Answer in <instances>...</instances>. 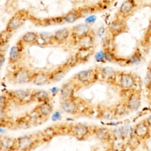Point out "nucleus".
Instances as JSON below:
<instances>
[{"mask_svg":"<svg viewBox=\"0 0 151 151\" xmlns=\"http://www.w3.org/2000/svg\"><path fill=\"white\" fill-rule=\"evenodd\" d=\"M60 108L64 112L72 115L81 113L90 114L92 110L84 100L76 96L61 100Z\"/></svg>","mask_w":151,"mask_h":151,"instance_id":"1","label":"nucleus"},{"mask_svg":"<svg viewBox=\"0 0 151 151\" xmlns=\"http://www.w3.org/2000/svg\"><path fill=\"white\" fill-rule=\"evenodd\" d=\"M122 97V101L125 104L129 111L137 110L142 103V90L140 88H134L126 91H120Z\"/></svg>","mask_w":151,"mask_h":151,"instance_id":"2","label":"nucleus"},{"mask_svg":"<svg viewBox=\"0 0 151 151\" xmlns=\"http://www.w3.org/2000/svg\"><path fill=\"white\" fill-rule=\"evenodd\" d=\"M100 67H96L77 73L73 79L82 88L92 85L99 80Z\"/></svg>","mask_w":151,"mask_h":151,"instance_id":"3","label":"nucleus"},{"mask_svg":"<svg viewBox=\"0 0 151 151\" xmlns=\"http://www.w3.org/2000/svg\"><path fill=\"white\" fill-rule=\"evenodd\" d=\"M35 71L24 66H16L9 71L6 77L9 81L14 84H25L31 83Z\"/></svg>","mask_w":151,"mask_h":151,"instance_id":"4","label":"nucleus"},{"mask_svg":"<svg viewBox=\"0 0 151 151\" xmlns=\"http://www.w3.org/2000/svg\"><path fill=\"white\" fill-rule=\"evenodd\" d=\"M42 142L39 132L24 135L15 138V150H31Z\"/></svg>","mask_w":151,"mask_h":151,"instance_id":"5","label":"nucleus"},{"mask_svg":"<svg viewBox=\"0 0 151 151\" xmlns=\"http://www.w3.org/2000/svg\"><path fill=\"white\" fill-rule=\"evenodd\" d=\"M137 78L135 74L131 72L118 71L116 86L120 91H126L137 88Z\"/></svg>","mask_w":151,"mask_h":151,"instance_id":"6","label":"nucleus"},{"mask_svg":"<svg viewBox=\"0 0 151 151\" xmlns=\"http://www.w3.org/2000/svg\"><path fill=\"white\" fill-rule=\"evenodd\" d=\"M93 126L80 123L71 124L68 126V134L74 137L78 140L83 141L93 136Z\"/></svg>","mask_w":151,"mask_h":151,"instance_id":"7","label":"nucleus"},{"mask_svg":"<svg viewBox=\"0 0 151 151\" xmlns=\"http://www.w3.org/2000/svg\"><path fill=\"white\" fill-rule=\"evenodd\" d=\"M32 90H6V94L11 103L17 105H24L31 103V95Z\"/></svg>","mask_w":151,"mask_h":151,"instance_id":"8","label":"nucleus"},{"mask_svg":"<svg viewBox=\"0 0 151 151\" xmlns=\"http://www.w3.org/2000/svg\"><path fill=\"white\" fill-rule=\"evenodd\" d=\"M76 64H77V63L75 58L72 57L52 71H50V83H54L60 81Z\"/></svg>","mask_w":151,"mask_h":151,"instance_id":"9","label":"nucleus"},{"mask_svg":"<svg viewBox=\"0 0 151 151\" xmlns=\"http://www.w3.org/2000/svg\"><path fill=\"white\" fill-rule=\"evenodd\" d=\"M128 29L126 19L117 16L111 22L108 28L109 32L112 39L115 38L117 36L123 33L128 32Z\"/></svg>","mask_w":151,"mask_h":151,"instance_id":"10","label":"nucleus"},{"mask_svg":"<svg viewBox=\"0 0 151 151\" xmlns=\"http://www.w3.org/2000/svg\"><path fill=\"white\" fill-rule=\"evenodd\" d=\"M29 16L26 11H19L16 12L8 21L5 30L10 33L21 27L28 18Z\"/></svg>","mask_w":151,"mask_h":151,"instance_id":"11","label":"nucleus"},{"mask_svg":"<svg viewBox=\"0 0 151 151\" xmlns=\"http://www.w3.org/2000/svg\"><path fill=\"white\" fill-rule=\"evenodd\" d=\"M93 136H94L101 143L108 145L115 137V134L109 128L93 126Z\"/></svg>","mask_w":151,"mask_h":151,"instance_id":"12","label":"nucleus"},{"mask_svg":"<svg viewBox=\"0 0 151 151\" xmlns=\"http://www.w3.org/2000/svg\"><path fill=\"white\" fill-rule=\"evenodd\" d=\"M132 132L141 142H144L150 139L151 136V128L148 126L144 119L134 125Z\"/></svg>","mask_w":151,"mask_h":151,"instance_id":"13","label":"nucleus"},{"mask_svg":"<svg viewBox=\"0 0 151 151\" xmlns=\"http://www.w3.org/2000/svg\"><path fill=\"white\" fill-rule=\"evenodd\" d=\"M81 87L72 78L64 83L60 90V98L61 100L72 98L75 96V93Z\"/></svg>","mask_w":151,"mask_h":151,"instance_id":"14","label":"nucleus"},{"mask_svg":"<svg viewBox=\"0 0 151 151\" xmlns=\"http://www.w3.org/2000/svg\"><path fill=\"white\" fill-rule=\"evenodd\" d=\"M93 30L91 28L89 24H80L75 25L71 29V35L70 38H71V42H74L76 45L78 41L85 35L90 33Z\"/></svg>","mask_w":151,"mask_h":151,"instance_id":"15","label":"nucleus"},{"mask_svg":"<svg viewBox=\"0 0 151 151\" xmlns=\"http://www.w3.org/2000/svg\"><path fill=\"white\" fill-rule=\"evenodd\" d=\"M96 113L98 119L112 120L117 117L114 106L99 104L96 106Z\"/></svg>","mask_w":151,"mask_h":151,"instance_id":"16","label":"nucleus"},{"mask_svg":"<svg viewBox=\"0 0 151 151\" xmlns=\"http://www.w3.org/2000/svg\"><path fill=\"white\" fill-rule=\"evenodd\" d=\"M25 45V44L19 39L16 44L11 48L8 57V63L9 64L15 65L21 60Z\"/></svg>","mask_w":151,"mask_h":151,"instance_id":"17","label":"nucleus"},{"mask_svg":"<svg viewBox=\"0 0 151 151\" xmlns=\"http://www.w3.org/2000/svg\"><path fill=\"white\" fill-rule=\"evenodd\" d=\"M136 8L137 4L135 0H125L119 9L117 17L127 19L133 14Z\"/></svg>","mask_w":151,"mask_h":151,"instance_id":"18","label":"nucleus"},{"mask_svg":"<svg viewBox=\"0 0 151 151\" xmlns=\"http://www.w3.org/2000/svg\"><path fill=\"white\" fill-rule=\"evenodd\" d=\"M53 111V105L50 101L39 103L32 110V112L37 115L40 119H45L51 115Z\"/></svg>","mask_w":151,"mask_h":151,"instance_id":"19","label":"nucleus"},{"mask_svg":"<svg viewBox=\"0 0 151 151\" xmlns=\"http://www.w3.org/2000/svg\"><path fill=\"white\" fill-rule=\"evenodd\" d=\"M118 71L110 67H101L100 69L99 80L111 85L116 86V81Z\"/></svg>","mask_w":151,"mask_h":151,"instance_id":"20","label":"nucleus"},{"mask_svg":"<svg viewBox=\"0 0 151 151\" xmlns=\"http://www.w3.org/2000/svg\"><path fill=\"white\" fill-rule=\"evenodd\" d=\"M95 43V35L93 31L82 37L77 42L78 50H93Z\"/></svg>","mask_w":151,"mask_h":151,"instance_id":"21","label":"nucleus"},{"mask_svg":"<svg viewBox=\"0 0 151 151\" xmlns=\"http://www.w3.org/2000/svg\"><path fill=\"white\" fill-rule=\"evenodd\" d=\"M50 71H35L32 77L31 83L36 86H43L50 83Z\"/></svg>","mask_w":151,"mask_h":151,"instance_id":"22","label":"nucleus"},{"mask_svg":"<svg viewBox=\"0 0 151 151\" xmlns=\"http://www.w3.org/2000/svg\"><path fill=\"white\" fill-rule=\"evenodd\" d=\"M70 35L71 29L68 28L60 29L52 34V42L61 44L70 38Z\"/></svg>","mask_w":151,"mask_h":151,"instance_id":"23","label":"nucleus"},{"mask_svg":"<svg viewBox=\"0 0 151 151\" xmlns=\"http://www.w3.org/2000/svg\"><path fill=\"white\" fill-rule=\"evenodd\" d=\"M51 100V97L50 94L45 91L42 90H32L31 95V101L37 102L38 103L49 101Z\"/></svg>","mask_w":151,"mask_h":151,"instance_id":"24","label":"nucleus"},{"mask_svg":"<svg viewBox=\"0 0 151 151\" xmlns=\"http://www.w3.org/2000/svg\"><path fill=\"white\" fill-rule=\"evenodd\" d=\"M126 139L121 136H116L108 145L109 150H124L127 147Z\"/></svg>","mask_w":151,"mask_h":151,"instance_id":"25","label":"nucleus"},{"mask_svg":"<svg viewBox=\"0 0 151 151\" xmlns=\"http://www.w3.org/2000/svg\"><path fill=\"white\" fill-rule=\"evenodd\" d=\"M15 138L0 136V150H15Z\"/></svg>","mask_w":151,"mask_h":151,"instance_id":"26","label":"nucleus"},{"mask_svg":"<svg viewBox=\"0 0 151 151\" xmlns=\"http://www.w3.org/2000/svg\"><path fill=\"white\" fill-rule=\"evenodd\" d=\"M62 17L63 23H73L83 17L82 12L78 10L71 11Z\"/></svg>","mask_w":151,"mask_h":151,"instance_id":"27","label":"nucleus"},{"mask_svg":"<svg viewBox=\"0 0 151 151\" xmlns=\"http://www.w3.org/2000/svg\"><path fill=\"white\" fill-rule=\"evenodd\" d=\"M20 39L25 45L33 44L37 43L40 40V34L32 31L27 32L24 34Z\"/></svg>","mask_w":151,"mask_h":151,"instance_id":"28","label":"nucleus"},{"mask_svg":"<svg viewBox=\"0 0 151 151\" xmlns=\"http://www.w3.org/2000/svg\"><path fill=\"white\" fill-rule=\"evenodd\" d=\"M140 44L145 50L150 48L151 44V19L150 20L145 34L141 40Z\"/></svg>","mask_w":151,"mask_h":151,"instance_id":"29","label":"nucleus"},{"mask_svg":"<svg viewBox=\"0 0 151 151\" xmlns=\"http://www.w3.org/2000/svg\"><path fill=\"white\" fill-rule=\"evenodd\" d=\"M11 34L12 33L6 31L5 29L0 32V51L5 53Z\"/></svg>","mask_w":151,"mask_h":151,"instance_id":"30","label":"nucleus"},{"mask_svg":"<svg viewBox=\"0 0 151 151\" xmlns=\"http://www.w3.org/2000/svg\"><path fill=\"white\" fill-rule=\"evenodd\" d=\"M103 54L106 61L119 62L120 58H118L112 48L109 47H105L103 49Z\"/></svg>","mask_w":151,"mask_h":151,"instance_id":"31","label":"nucleus"},{"mask_svg":"<svg viewBox=\"0 0 151 151\" xmlns=\"http://www.w3.org/2000/svg\"><path fill=\"white\" fill-rule=\"evenodd\" d=\"M142 58V54L141 53V51L140 49L137 47L136 48L133 53L132 54V55L127 58L125 61L126 64L127 65H131V64H134L139 63Z\"/></svg>","mask_w":151,"mask_h":151,"instance_id":"32","label":"nucleus"},{"mask_svg":"<svg viewBox=\"0 0 151 151\" xmlns=\"http://www.w3.org/2000/svg\"><path fill=\"white\" fill-rule=\"evenodd\" d=\"M126 142L127 147H129L132 150L136 149L142 142L133 133V132L129 136V137L127 138Z\"/></svg>","mask_w":151,"mask_h":151,"instance_id":"33","label":"nucleus"},{"mask_svg":"<svg viewBox=\"0 0 151 151\" xmlns=\"http://www.w3.org/2000/svg\"><path fill=\"white\" fill-rule=\"evenodd\" d=\"M7 110L0 108V126L5 127L10 124L11 119L7 114Z\"/></svg>","mask_w":151,"mask_h":151,"instance_id":"34","label":"nucleus"},{"mask_svg":"<svg viewBox=\"0 0 151 151\" xmlns=\"http://www.w3.org/2000/svg\"><path fill=\"white\" fill-rule=\"evenodd\" d=\"M114 107L115 111H116L117 117H120V116H122L127 114V112L129 111V110L127 109V108L126 107L125 104L122 101H121L119 104H117L116 105L114 106Z\"/></svg>","mask_w":151,"mask_h":151,"instance_id":"35","label":"nucleus"},{"mask_svg":"<svg viewBox=\"0 0 151 151\" xmlns=\"http://www.w3.org/2000/svg\"><path fill=\"white\" fill-rule=\"evenodd\" d=\"M11 103L10 99L6 94L0 96V108L6 109L8 108L10 103Z\"/></svg>","mask_w":151,"mask_h":151,"instance_id":"36","label":"nucleus"},{"mask_svg":"<svg viewBox=\"0 0 151 151\" xmlns=\"http://www.w3.org/2000/svg\"><path fill=\"white\" fill-rule=\"evenodd\" d=\"M146 86L147 88H151V68L148 70L146 76Z\"/></svg>","mask_w":151,"mask_h":151,"instance_id":"37","label":"nucleus"},{"mask_svg":"<svg viewBox=\"0 0 151 151\" xmlns=\"http://www.w3.org/2000/svg\"><path fill=\"white\" fill-rule=\"evenodd\" d=\"M96 16L94 15H91V16H90L88 17V18H87V19H86V22L88 24H91L93 23V22H94V21L96 20Z\"/></svg>","mask_w":151,"mask_h":151,"instance_id":"38","label":"nucleus"},{"mask_svg":"<svg viewBox=\"0 0 151 151\" xmlns=\"http://www.w3.org/2000/svg\"><path fill=\"white\" fill-rule=\"evenodd\" d=\"M5 62V53L0 51V69Z\"/></svg>","mask_w":151,"mask_h":151,"instance_id":"39","label":"nucleus"},{"mask_svg":"<svg viewBox=\"0 0 151 151\" xmlns=\"http://www.w3.org/2000/svg\"><path fill=\"white\" fill-rule=\"evenodd\" d=\"M146 122L147 123V124H148V126L151 128V115L148 116L147 118H146L145 119Z\"/></svg>","mask_w":151,"mask_h":151,"instance_id":"40","label":"nucleus"}]
</instances>
